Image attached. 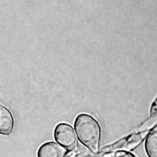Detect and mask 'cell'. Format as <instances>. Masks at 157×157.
I'll list each match as a JSON object with an SVG mask.
<instances>
[{
    "mask_svg": "<svg viewBox=\"0 0 157 157\" xmlns=\"http://www.w3.org/2000/svg\"><path fill=\"white\" fill-rule=\"evenodd\" d=\"M74 130L77 139L94 153L100 150L101 129L98 121L91 115L79 114L74 121Z\"/></svg>",
    "mask_w": 157,
    "mask_h": 157,
    "instance_id": "6da1fadb",
    "label": "cell"
},
{
    "mask_svg": "<svg viewBox=\"0 0 157 157\" xmlns=\"http://www.w3.org/2000/svg\"><path fill=\"white\" fill-rule=\"evenodd\" d=\"M148 132L147 131L132 132L117 141L100 149V153H107L112 151L123 150H133L138 147L146 138ZM98 152V153H99Z\"/></svg>",
    "mask_w": 157,
    "mask_h": 157,
    "instance_id": "7a4b0ae2",
    "label": "cell"
},
{
    "mask_svg": "<svg viewBox=\"0 0 157 157\" xmlns=\"http://www.w3.org/2000/svg\"><path fill=\"white\" fill-rule=\"evenodd\" d=\"M56 142L69 151H75L78 147V139L74 129L71 125L61 123L56 125L54 130Z\"/></svg>",
    "mask_w": 157,
    "mask_h": 157,
    "instance_id": "3957f363",
    "label": "cell"
},
{
    "mask_svg": "<svg viewBox=\"0 0 157 157\" xmlns=\"http://www.w3.org/2000/svg\"><path fill=\"white\" fill-rule=\"evenodd\" d=\"M68 151L57 142H47L38 149L37 157H65Z\"/></svg>",
    "mask_w": 157,
    "mask_h": 157,
    "instance_id": "277c9868",
    "label": "cell"
},
{
    "mask_svg": "<svg viewBox=\"0 0 157 157\" xmlns=\"http://www.w3.org/2000/svg\"><path fill=\"white\" fill-rule=\"evenodd\" d=\"M14 121L10 110L0 104V134L9 135L13 128Z\"/></svg>",
    "mask_w": 157,
    "mask_h": 157,
    "instance_id": "5b68a950",
    "label": "cell"
},
{
    "mask_svg": "<svg viewBox=\"0 0 157 157\" xmlns=\"http://www.w3.org/2000/svg\"><path fill=\"white\" fill-rule=\"evenodd\" d=\"M145 148L148 157H157V131L148 132L145 142Z\"/></svg>",
    "mask_w": 157,
    "mask_h": 157,
    "instance_id": "8992f818",
    "label": "cell"
},
{
    "mask_svg": "<svg viewBox=\"0 0 157 157\" xmlns=\"http://www.w3.org/2000/svg\"><path fill=\"white\" fill-rule=\"evenodd\" d=\"M105 155H106L107 157H136L131 152L123 150L112 151L105 153Z\"/></svg>",
    "mask_w": 157,
    "mask_h": 157,
    "instance_id": "52a82bcc",
    "label": "cell"
},
{
    "mask_svg": "<svg viewBox=\"0 0 157 157\" xmlns=\"http://www.w3.org/2000/svg\"><path fill=\"white\" fill-rule=\"evenodd\" d=\"M157 115V96L153 101L150 109V117H154Z\"/></svg>",
    "mask_w": 157,
    "mask_h": 157,
    "instance_id": "ba28073f",
    "label": "cell"
},
{
    "mask_svg": "<svg viewBox=\"0 0 157 157\" xmlns=\"http://www.w3.org/2000/svg\"><path fill=\"white\" fill-rule=\"evenodd\" d=\"M152 129H153V130H156V131H157V126H156V127H155L154 128H153Z\"/></svg>",
    "mask_w": 157,
    "mask_h": 157,
    "instance_id": "9c48e42d",
    "label": "cell"
}]
</instances>
